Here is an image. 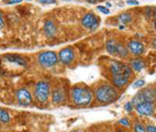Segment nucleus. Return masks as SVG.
<instances>
[{
	"mask_svg": "<svg viewBox=\"0 0 156 132\" xmlns=\"http://www.w3.org/2000/svg\"><path fill=\"white\" fill-rule=\"evenodd\" d=\"M72 99L78 106H87L93 101V94L87 87L75 86L72 90Z\"/></svg>",
	"mask_w": 156,
	"mask_h": 132,
	"instance_id": "nucleus-1",
	"label": "nucleus"
},
{
	"mask_svg": "<svg viewBox=\"0 0 156 132\" xmlns=\"http://www.w3.org/2000/svg\"><path fill=\"white\" fill-rule=\"evenodd\" d=\"M96 99L101 103H110L118 97V92L114 86L109 84H102L96 90Z\"/></svg>",
	"mask_w": 156,
	"mask_h": 132,
	"instance_id": "nucleus-2",
	"label": "nucleus"
},
{
	"mask_svg": "<svg viewBox=\"0 0 156 132\" xmlns=\"http://www.w3.org/2000/svg\"><path fill=\"white\" fill-rule=\"evenodd\" d=\"M50 95V85L46 81H39L34 87V96L37 102L45 103L47 102Z\"/></svg>",
	"mask_w": 156,
	"mask_h": 132,
	"instance_id": "nucleus-3",
	"label": "nucleus"
},
{
	"mask_svg": "<svg viewBox=\"0 0 156 132\" xmlns=\"http://www.w3.org/2000/svg\"><path fill=\"white\" fill-rule=\"evenodd\" d=\"M154 101H155V90L154 88L148 87L143 91H140V92L134 96V98L132 99L131 103H132V105H136V104L142 103V102L154 103Z\"/></svg>",
	"mask_w": 156,
	"mask_h": 132,
	"instance_id": "nucleus-4",
	"label": "nucleus"
},
{
	"mask_svg": "<svg viewBox=\"0 0 156 132\" xmlns=\"http://www.w3.org/2000/svg\"><path fill=\"white\" fill-rule=\"evenodd\" d=\"M110 71H112V77H117V76H125V77L130 78L132 75V70L130 69L129 66L121 63L119 62H112L110 63Z\"/></svg>",
	"mask_w": 156,
	"mask_h": 132,
	"instance_id": "nucleus-5",
	"label": "nucleus"
},
{
	"mask_svg": "<svg viewBox=\"0 0 156 132\" xmlns=\"http://www.w3.org/2000/svg\"><path fill=\"white\" fill-rule=\"evenodd\" d=\"M37 60H39L40 65L43 66V67L51 68L56 65L57 62H58V58H57L56 53L53 51H44L39 54Z\"/></svg>",
	"mask_w": 156,
	"mask_h": 132,
	"instance_id": "nucleus-6",
	"label": "nucleus"
},
{
	"mask_svg": "<svg viewBox=\"0 0 156 132\" xmlns=\"http://www.w3.org/2000/svg\"><path fill=\"white\" fill-rule=\"evenodd\" d=\"M16 99L20 105H23V106L29 105L32 101L31 94H30V92L27 88H20V90L17 91Z\"/></svg>",
	"mask_w": 156,
	"mask_h": 132,
	"instance_id": "nucleus-7",
	"label": "nucleus"
},
{
	"mask_svg": "<svg viewBox=\"0 0 156 132\" xmlns=\"http://www.w3.org/2000/svg\"><path fill=\"white\" fill-rule=\"evenodd\" d=\"M135 109L140 115L142 116H153L155 111V107H154V103L151 102H142L138 103L135 105Z\"/></svg>",
	"mask_w": 156,
	"mask_h": 132,
	"instance_id": "nucleus-8",
	"label": "nucleus"
},
{
	"mask_svg": "<svg viewBox=\"0 0 156 132\" xmlns=\"http://www.w3.org/2000/svg\"><path fill=\"white\" fill-rule=\"evenodd\" d=\"M98 23H99L98 17L95 14H92V12H89V14L84 15L83 18L81 19V25L84 28H87V29L96 28L98 26Z\"/></svg>",
	"mask_w": 156,
	"mask_h": 132,
	"instance_id": "nucleus-9",
	"label": "nucleus"
},
{
	"mask_svg": "<svg viewBox=\"0 0 156 132\" xmlns=\"http://www.w3.org/2000/svg\"><path fill=\"white\" fill-rule=\"evenodd\" d=\"M58 60L62 62L64 65H70L75 58V53L72 48H65L58 53Z\"/></svg>",
	"mask_w": 156,
	"mask_h": 132,
	"instance_id": "nucleus-10",
	"label": "nucleus"
},
{
	"mask_svg": "<svg viewBox=\"0 0 156 132\" xmlns=\"http://www.w3.org/2000/svg\"><path fill=\"white\" fill-rule=\"evenodd\" d=\"M128 50L133 55H142L145 52V46L138 41H130L128 43Z\"/></svg>",
	"mask_w": 156,
	"mask_h": 132,
	"instance_id": "nucleus-11",
	"label": "nucleus"
},
{
	"mask_svg": "<svg viewBox=\"0 0 156 132\" xmlns=\"http://www.w3.org/2000/svg\"><path fill=\"white\" fill-rule=\"evenodd\" d=\"M6 60L11 62H14L18 66H22V67H27V62L26 60L24 59L23 57L19 56V55H15V54H9V55H5L4 56Z\"/></svg>",
	"mask_w": 156,
	"mask_h": 132,
	"instance_id": "nucleus-12",
	"label": "nucleus"
},
{
	"mask_svg": "<svg viewBox=\"0 0 156 132\" xmlns=\"http://www.w3.org/2000/svg\"><path fill=\"white\" fill-rule=\"evenodd\" d=\"M56 31H57L56 26H55V24L52 21H50V20H49V21H47L46 23H45V25H44V32L48 37H54V35L56 34Z\"/></svg>",
	"mask_w": 156,
	"mask_h": 132,
	"instance_id": "nucleus-13",
	"label": "nucleus"
},
{
	"mask_svg": "<svg viewBox=\"0 0 156 132\" xmlns=\"http://www.w3.org/2000/svg\"><path fill=\"white\" fill-rule=\"evenodd\" d=\"M52 100L55 104H58V103H62V101L65 100V94H64V91L60 90V88H55L52 93Z\"/></svg>",
	"mask_w": 156,
	"mask_h": 132,
	"instance_id": "nucleus-14",
	"label": "nucleus"
},
{
	"mask_svg": "<svg viewBox=\"0 0 156 132\" xmlns=\"http://www.w3.org/2000/svg\"><path fill=\"white\" fill-rule=\"evenodd\" d=\"M145 63L142 59H133L130 63V69H132L135 72H140L144 69Z\"/></svg>",
	"mask_w": 156,
	"mask_h": 132,
	"instance_id": "nucleus-15",
	"label": "nucleus"
},
{
	"mask_svg": "<svg viewBox=\"0 0 156 132\" xmlns=\"http://www.w3.org/2000/svg\"><path fill=\"white\" fill-rule=\"evenodd\" d=\"M106 49L108 53H110L114 56H117V42L114 40H109L106 43Z\"/></svg>",
	"mask_w": 156,
	"mask_h": 132,
	"instance_id": "nucleus-16",
	"label": "nucleus"
},
{
	"mask_svg": "<svg viewBox=\"0 0 156 132\" xmlns=\"http://www.w3.org/2000/svg\"><path fill=\"white\" fill-rule=\"evenodd\" d=\"M128 54V49L122 43H117V55L121 57H125Z\"/></svg>",
	"mask_w": 156,
	"mask_h": 132,
	"instance_id": "nucleus-17",
	"label": "nucleus"
},
{
	"mask_svg": "<svg viewBox=\"0 0 156 132\" xmlns=\"http://www.w3.org/2000/svg\"><path fill=\"white\" fill-rule=\"evenodd\" d=\"M9 121H11V116L9 115V112L6 110H4V109L0 108V122L9 123Z\"/></svg>",
	"mask_w": 156,
	"mask_h": 132,
	"instance_id": "nucleus-18",
	"label": "nucleus"
},
{
	"mask_svg": "<svg viewBox=\"0 0 156 132\" xmlns=\"http://www.w3.org/2000/svg\"><path fill=\"white\" fill-rule=\"evenodd\" d=\"M130 21H131V16L129 14H123L119 17V22L123 25L129 23Z\"/></svg>",
	"mask_w": 156,
	"mask_h": 132,
	"instance_id": "nucleus-19",
	"label": "nucleus"
},
{
	"mask_svg": "<svg viewBox=\"0 0 156 132\" xmlns=\"http://www.w3.org/2000/svg\"><path fill=\"white\" fill-rule=\"evenodd\" d=\"M134 132H146L145 127L140 123H135L134 125Z\"/></svg>",
	"mask_w": 156,
	"mask_h": 132,
	"instance_id": "nucleus-20",
	"label": "nucleus"
},
{
	"mask_svg": "<svg viewBox=\"0 0 156 132\" xmlns=\"http://www.w3.org/2000/svg\"><path fill=\"white\" fill-rule=\"evenodd\" d=\"M145 85V80L144 79H138L137 81H135L133 83V87L134 88H140V87H143Z\"/></svg>",
	"mask_w": 156,
	"mask_h": 132,
	"instance_id": "nucleus-21",
	"label": "nucleus"
},
{
	"mask_svg": "<svg viewBox=\"0 0 156 132\" xmlns=\"http://www.w3.org/2000/svg\"><path fill=\"white\" fill-rule=\"evenodd\" d=\"M119 124H121V125L124 126V127H130V122L127 118L121 119V120L119 121Z\"/></svg>",
	"mask_w": 156,
	"mask_h": 132,
	"instance_id": "nucleus-22",
	"label": "nucleus"
},
{
	"mask_svg": "<svg viewBox=\"0 0 156 132\" xmlns=\"http://www.w3.org/2000/svg\"><path fill=\"white\" fill-rule=\"evenodd\" d=\"M98 11H100L101 12H103V14H106V15L109 14V9H106L105 6H102V5L98 6Z\"/></svg>",
	"mask_w": 156,
	"mask_h": 132,
	"instance_id": "nucleus-23",
	"label": "nucleus"
},
{
	"mask_svg": "<svg viewBox=\"0 0 156 132\" xmlns=\"http://www.w3.org/2000/svg\"><path fill=\"white\" fill-rule=\"evenodd\" d=\"M145 129H146V132H156V127L154 125H149Z\"/></svg>",
	"mask_w": 156,
	"mask_h": 132,
	"instance_id": "nucleus-24",
	"label": "nucleus"
},
{
	"mask_svg": "<svg viewBox=\"0 0 156 132\" xmlns=\"http://www.w3.org/2000/svg\"><path fill=\"white\" fill-rule=\"evenodd\" d=\"M125 109L128 111V112H130V111L132 110L133 109V105H132V103L131 102H128V103H126L125 104Z\"/></svg>",
	"mask_w": 156,
	"mask_h": 132,
	"instance_id": "nucleus-25",
	"label": "nucleus"
},
{
	"mask_svg": "<svg viewBox=\"0 0 156 132\" xmlns=\"http://www.w3.org/2000/svg\"><path fill=\"white\" fill-rule=\"evenodd\" d=\"M40 2L43 4H54V3H56L55 0H40Z\"/></svg>",
	"mask_w": 156,
	"mask_h": 132,
	"instance_id": "nucleus-26",
	"label": "nucleus"
},
{
	"mask_svg": "<svg viewBox=\"0 0 156 132\" xmlns=\"http://www.w3.org/2000/svg\"><path fill=\"white\" fill-rule=\"evenodd\" d=\"M5 25V22H4V18L2 16V14L0 12V29H2Z\"/></svg>",
	"mask_w": 156,
	"mask_h": 132,
	"instance_id": "nucleus-27",
	"label": "nucleus"
},
{
	"mask_svg": "<svg viewBox=\"0 0 156 132\" xmlns=\"http://www.w3.org/2000/svg\"><path fill=\"white\" fill-rule=\"evenodd\" d=\"M22 0H4V2L7 4H16V3H20Z\"/></svg>",
	"mask_w": 156,
	"mask_h": 132,
	"instance_id": "nucleus-28",
	"label": "nucleus"
},
{
	"mask_svg": "<svg viewBox=\"0 0 156 132\" xmlns=\"http://www.w3.org/2000/svg\"><path fill=\"white\" fill-rule=\"evenodd\" d=\"M127 4H132V5H137L138 2L135 1V0H128L127 1Z\"/></svg>",
	"mask_w": 156,
	"mask_h": 132,
	"instance_id": "nucleus-29",
	"label": "nucleus"
},
{
	"mask_svg": "<svg viewBox=\"0 0 156 132\" xmlns=\"http://www.w3.org/2000/svg\"><path fill=\"white\" fill-rule=\"evenodd\" d=\"M87 1H89V2H95L96 0H87Z\"/></svg>",
	"mask_w": 156,
	"mask_h": 132,
	"instance_id": "nucleus-30",
	"label": "nucleus"
},
{
	"mask_svg": "<svg viewBox=\"0 0 156 132\" xmlns=\"http://www.w3.org/2000/svg\"><path fill=\"white\" fill-rule=\"evenodd\" d=\"M74 132H83V131H74Z\"/></svg>",
	"mask_w": 156,
	"mask_h": 132,
	"instance_id": "nucleus-31",
	"label": "nucleus"
}]
</instances>
